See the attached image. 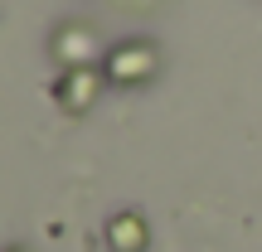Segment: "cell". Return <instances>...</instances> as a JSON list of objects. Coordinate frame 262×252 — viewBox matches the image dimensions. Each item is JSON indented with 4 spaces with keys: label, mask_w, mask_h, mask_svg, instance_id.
Returning <instances> with one entry per match:
<instances>
[{
    "label": "cell",
    "mask_w": 262,
    "mask_h": 252,
    "mask_svg": "<svg viewBox=\"0 0 262 252\" xmlns=\"http://www.w3.org/2000/svg\"><path fill=\"white\" fill-rule=\"evenodd\" d=\"M112 78H141L150 68V49H136V44H126V49H117L112 54Z\"/></svg>",
    "instance_id": "cell-1"
},
{
    "label": "cell",
    "mask_w": 262,
    "mask_h": 252,
    "mask_svg": "<svg viewBox=\"0 0 262 252\" xmlns=\"http://www.w3.org/2000/svg\"><path fill=\"white\" fill-rule=\"evenodd\" d=\"M112 247L117 252H141L146 247V228H141V218H131V214H122L112 223Z\"/></svg>",
    "instance_id": "cell-2"
},
{
    "label": "cell",
    "mask_w": 262,
    "mask_h": 252,
    "mask_svg": "<svg viewBox=\"0 0 262 252\" xmlns=\"http://www.w3.org/2000/svg\"><path fill=\"white\" fill-rule=\"evenodd\" d=\"M63 93H68V97H63L68 107H88V93H93V73H78L73 83L63 87Z\"/></svg>",
    "instance_id": "cell-3"
}]
</instances>
